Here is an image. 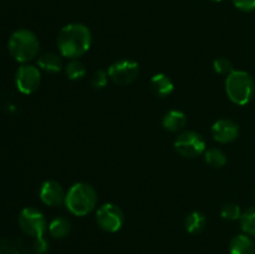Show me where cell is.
Here are the masks:
<instances>
[{"label": "cell", "instance_id": "13", "mask_svg": "<svg viewBox=\"0 0 255 254\" xmlns=\"http://www.w3.org/2000/svg\"><path fill=\"white\" fill-rule=\"evenodd\" d=\"M162 125H163L164 129H167L168 132L177 133V132L183 131L184 127L187 126V116L183 111L171 110L163 116Z\"/></svg>", "mask_w": 255, "mask_h": 254}, {"label": "cell", "instance_id": "16", "mask_svg": "<svg viewBox=\"0 0 255 254\" xmlns=\"http://www.w3.org/2000/svg\"><path fill=\"white\" fill-rule=\"evenodd\" d=\"M207 226V218L202 212L194 211L187 214L184 219V227L186 231L191 234H198L204 231Z\"/></svg>", "mask_w": 255, "mask_h": 254}, {"label": "cell", "instance_id": "7", "mask_svg": "<svg viewBox=\"0 0 255 254\" xmlns=\"http://www.w3.org/2000/svg\"><path fill=\"white\" fill-rule=\"evenodd\" d=\"M110 80L119 86H126L137 80L139 75V64L132 59H121L110 65L107 69Z\"/></svg>", "mask_w": 255, "mask_h": 254}, {"label": "cell", "instance_id": "1", "mask_svg": "<svg viewBox=\"0 0 255 254\" xmlns=\"http://www.w3.org/2000/svg\"><path fill=\"white\" fill-rule=\"evenodd\" d=\"M91 42L92 35L90 29L79 22L65 25L57 35L60 55L69 60L84 56L91 47Z\"/></svg>", "mask_w": 255, "mask_h": 254}, {"label": "cell", "instance_id": "11", "mask_svg": "<svg viewBox=\"0 0 255 254\" xmlns=\"http://www.w3.org/2000/svg\"><path fill=\"white\" fill-rule=\"evenodd\" d=\"M40 199L44 204L49 207H57L60 204H65L66 198V192L64 191V187L54 179L45 181L40 187L39 192Z\"/></svg>", "mask_w": 255, "mask_h": 254}, {"label": "cell", "instance_id": "19", "mask_svg": "<svg viewBox=\"0 0 255 254\" xmlns=\"http://www.w3.org/2000/svg\"><path fill=\"white\" fill-rule=\"evenodd\" d=\"M65 72H66L67 79L76 81V80H81L86 75V67L84 62L80 61L79 59H72L69 60L65 66Z\"/></svg>", "mask_w": 255, "mask_h": 254}, {"label": "cell", "instance_id": "9", "mask_svg": "<svg viewBox=\"0 0 255 254\" xmlns=\"http://www.w3.org/2000/svg\"><path fill=\"white\" fill-rule=\"evenodd\" d=\"M15 84L21 94L31 95L37 91L41 84L40 69L32 65H21L15 74Z\"/></svg>", "mask_w": 255, "mask_h": 254}, {"label": "cell", "instance_id": "18", "mask_svg": "<svg viewBox=\"0 0 255 254\" xmlns=\"http://www.w3.org/2000/svg\"><path fill=\"white\" fill-rule=\"evenodd\" d=\"M204 161L212 168H222L226 166L227 157L224 152L219 148H208L204 152Z\"/></svg>", "mask_w": 255, "mask_h": 254}, {"label": "cell", "instance_id": "25", "mask_svg": "<svg viewBox=\"0 0 255 254\" xmlns=\"http://www.w3.org/2000/svg\"><path fill=\"white\" fill-rule=\"evenodd\" d=\"M211 1H213V2H221V1H223V0H211Z\"/></svg>", "mask_w": 255, "mask_h": 254}, {"label": "cell", "instance_id": "2", "mask_svg": "<svg viewBox=\"0 0 255 254\" xmlns=\"http://www.w3.org/2000/svg\"><path fill=\"white\" fill-rule=\"evenodd\" d=\"M97 204L96 189L86 182H77L72 184L66 192L65 206L67 211L77 217L89 214Z\"/></svg>", "mask_w": 255, "mask_h": 254}, {"label": "cell", "instance_id": "3", "mask_svg": "<svg viewBox=\"0 0 255 254\" xmlns=\"http://www.w3.org/2000/svg\"><path fill=\"white\" fill-rule=\"evenodd\" d=\"M20 229L26 236L35 238V246L39 253H44L47 249V243L44 236L47 229V222L44 213L34 207H26L19 214Z\"/></svg>", "mask_w": 255, "mask_h": 254}, {"label": "cell", "instance_id": "6", "mask_svg": "<svg viewBox=\"0 0 255 254\" xmlns=\"http://www.w3.org/2000/svg\"><path fill=\"white\" fill-rule=\"evenodd\" d=\"M174 149L184 158H196L206 152V141L194 131H183L174 139Z\"/></svg>", "mask_w": 255, "mask_h": 254}, {"label": "cell", "instance_id": "12", "mask_svg": "<svg viewBox=\"0 0 255 254\" xmlns=\"http://www.w3.org/2000/svg\"><path fill=\"white\" fill-rule=\"evenodd\" d=\"M149 86H151V91L161 99L168 97L174 90V84L171 77L166 74H162V72L152 76Z\"/></svg>", "mask_w": 255, "mask_h": 254}, {"label": "cell", "instance_id": "20", "mask_svg": "<svg viewBox=\"0 0 255 254\" xmlns=\"http://www.w3.org/2000/svg\"><path fill=\"white\" fill-rule=\"evenodd\" d=\"M242 231L248 236H255V206L243 212L241 216Z\"/></svg>", "mask_w": 255, "mask_h": 254}, {"label": "cell", "instance_id": "4", "mask_svg": "<svg viewBox=\"0 0 255 254\" xmlns=\"http://www.w3.org/2000/svg\"><path fill=\"white\" fill-rule=\"evenodd\" d=\"M7 47L14 60L21 64H26L37 56L40 51V41L32 31L20 29L12 32Z\"/></svg>", "mask_w": 255, "mask_h": 254}, {"label": "cell", "instance_id": "17", "mask_svg": "<svg viewBox=\"0 0 255 254\" xmlns=\"http://www.w3.org/2000/svg\"><path fill=\"white\" fill-rule=\"evenodd\" d=\"M47 231L52 238L62 239L69 236L71 232V223L65 217H56L49 223Z\"/></svg>", "mask_w": 255, "mask_h": 254}, {"label": "cell", "instance_id": "8", "mask_svg": "<svg viewBox=\"0 0 255 254\" xmlns=\"http://www.w3.org/2000/svg\"><path fill=\"white\" fill-rule=\"evenodd\" d=\"M124 212L121 211L117 204L115 203H105L97 209L96 212V222L100 228L109 233H115L120 231L124 226Z\"/></svg>", "mask_w": 255, "mask_h": 254}, {"label": "cell", "instance_id": "22", "mask_svg": "<svg viewBox=\"0 0 255 254\" xmlns=\"http://www.w3.org/2000/svg\"><path fill=\"white\" fill-rule=\"evenodd\" d=\"M213 69L218 75H227L228 76L233 71V65L226 57H217L213 61Z\"/></svg>", "mask_w": 255, "mask_h": 254}, {"label": "cell", "instance_id": "15", "mask_svg": "<svg viewBox=\"0 0 255 254\" xmlns=\"http://www.w3.org/2000/svg\"><path fill=\"white\" fill-rule=\"evenodd\" d=\"M231 254H255V244L248 234H238L229 243Z\"/></svg>", "mask_w": 255, "mask_h": 254}, {"label": "cell", "instance_id": "14", "mask_svg": "<svg viewBox=\"0 0 255 254\" xmlns=\"http://www.w3.org/2000/svg\"><path fill=\"white\" fill-rule=\"evenodd\" d=\"M37 66H39L40 70L45 72L56 74V72L61 71L64 64H62L61 55L55 54V52H46V54H42L41 56H39Z\"/></svg>", "mask_w": 255, "mask_h": 254}, {"label": "cell", "instance_id": "24", "mask_svg": "<svg viewBox=\"0 0 255 254\" xmlns=\"http://www.w3.org/2000/svg\"><path fill=\"white\" fill-rule=\"evenodd\" d=\"M233 5L243 12H251L255 10V0H232Z\"/></svg>", "mask_w": 255, "mask_h": 254}, {"label": "cell", "instance_id": "23", "mask_svg": "<svg viewBox=\"0 0 255 254\" xmlns=\"http://www.w3.org/2000/svg\"><path fill=\"white\" fill-rule=\"evenodd\" d=\"M109 74L105 70H97L94 72V75L91 76V86L95 90H101L104 87H106L107 82H109Z\"/></svg>", "mask_w": 255, "mask_h": 254}, {"label": "cell", "instance_id": "5", "mask_svg": "<svg viewBox=\"0 0 255 254\" xmlns=\"http://www.w3.org/2000/svg\"><path fill=\"white\" fill-rule=\"evenodd\" d=\"M255 84L251 75L243 70H233L226 79V94L236 105H247L254 96Z\"/></svg>", "mask_w": 255, "mask_h": 254}, {"label": "cell", "instance_id": "10", "mask_svg": "<svg viewBox=\"0 0 255 254\" xmlns=\"http://www.w3.org/2000/svg\"><path fill=\"white\" fill-rule=\"evenodd\" d=\"M212 136L218 143L226 144L236 141L239 136V126L229 119H221L212 126Z\"/></svg>", "mask_w": 255, "mask_h": 254}, {"label": "cell", "instance_id": "21", "mask_svg": "<svg viewBox=\"0 0 255 254\" xmlns=\"http://www.w3.org/2000/svg\"><path fill=\"white\" fill-rule=\"evenodd\" d=\"M221 216L226 221H237V219H241V207L237 203H233V202H227V203H224L222 206Z\"/></svg>", "mask_w": 255, "mask_h": 254}]
</instances>
